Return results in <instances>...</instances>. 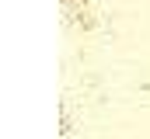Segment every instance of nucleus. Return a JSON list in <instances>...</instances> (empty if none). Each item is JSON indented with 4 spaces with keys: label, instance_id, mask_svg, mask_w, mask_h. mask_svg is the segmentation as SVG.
<instances>
[]
</instances>
